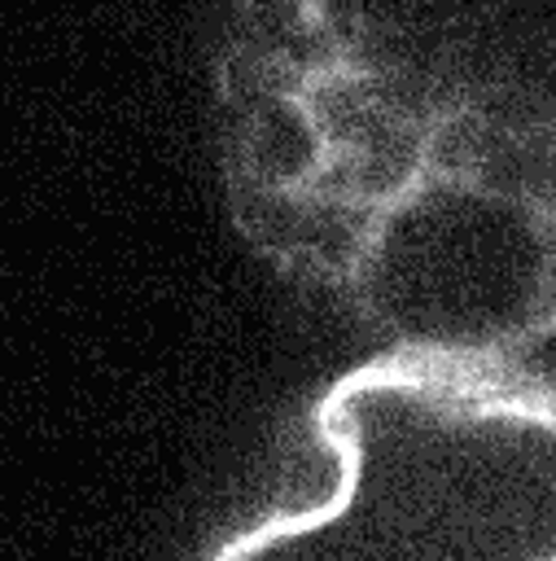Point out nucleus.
<instances>
[{
  "label": "nucleus",
  "instance_id": "1",
  "mask_svg": "<svg viewBox=\"0 0 556 561\" xmlns=\"http://www.w3.org/2000/svg\"><path fill=\"white\" fill-rule=\"evenodd\" d=\"M215 167L258 263L381 351L556 337V0H215Z\"/></svg>",
  "mask_w": 556,
  "mask_h": 561
},
{
  "label": "nucleus",
  "instance_id": "2",
  "mask_svg": "<svg viewBox=\"0 0 556 561\" xmlns=\"http://www.w3.org/2000/svg\"><path fill=\"white\" fill-rule=\"evenodd\" d=\"M311 434L328 495L258 513L201 561H556V377L377 351L320 390Z\"/></svg>",
  "mask_w": 556,
  "mask_h": 561
}]
</instances>
